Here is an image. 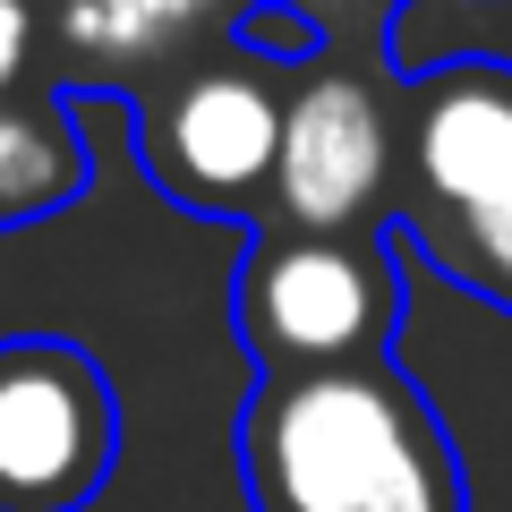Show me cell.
<instances>
[{
    "label": "cell",
    "instance_id": "5b68a950",
    "mask_svg": "<svg viewBox=\"0 0 512 512\" xmlns=\"http://www.w3.org/2000/svg\"><path fill=\"white\" fill-rule=\"evenodd\" d=\"M282 94L256 69H197L146 111V171L171 205L214 222H248L274 188Z\"/></svg>",
    "mask_w": 512,
    "mask_h": 512
},
{
    "label": "cell",
    "instance_id": "277c9868",
    "mask_svg": "<svg viewBox=\"0 0 512 512\" xmlns=\"http://www.w3.org/2000/svg\"><path fill=\"white\" fill-rule=\"evenodd\" d=\"M120 470V393L60 333L0 342V512H86Z\"/></svg>",
    "mask_w": 512,
    "mask_h": 512
},
{
    "label": "cell",
    "instance_id": "ba28073f",
    "mask_svg": "<svg viewBox=\"0 0 512 512\" xmlns=\"http://www.w3.org/2000/svg\"><path fill=\"white\" fill-rule=\"evenodd\" d=\"M69 35L77 43H103V52H146V43L163 35V18H154V0H77Z\"/></svg>",
    "mask_w": 512,
    "mask_h": 512
},
{
    "label": "cell",
    "instance_id": "52a82bcc",
    "mask_svg": "<svg viewBox=\"0 0 512 512\" xmlns=\"http://www.w3.org/2000/svg\"><path fill=\"white\" fill-rule=\"evenodd\" d=\"M86 188V137H77V103L60 111H18L0 94V231L43 222L77 205Z\"/></svg>",
    "mask_w": 512,
    "mask_h": 512
},
{
    "label": "cell",
    "instance_id": "6da1fadb",
    "mask_svg": "<svg viewBox=\"0 0 512 512\" xmlns=\"http://www.w3.org/2000/svg\"><path fill=\"white\" fill-rule=\"evenodd\" d=\"M231 453L248 512H470L436 402L393 359L256 376Z\"/></svg>",
    "mask_w": 512,
    "mask_h": 512
},
{
    "label": "cell",
    "instance_id": "30bf717a",
    "mask_svg": "<svg viewBox=\"0 0 512 512\" xmlns=\"http://www.w3.org/2000/svg\"><path fill=\"white\" fill-rule=\"evenodd\" d=\"M26 52H35V9L26 0H0V94L26 77Z\"/></svg>",
    "mask_w": 512,
    "mask_h": 512
},
{
    "label": "cell",
    "instance_id": "9c48e42d",
    "mask_svg": "<svg viewBox=\"0 0 512 512\" xmlns=\"http://www.w3.org/2000/svg\"><path fill=\"white\" fill-rule=\"evenodd\" d=\"M239 43H248V52H265V60H308L325 35H316L299 9H282V0H256L248 18H239Z\"/></svg>",
    "mask_w": 512,
    "mask_h": 512
},
{
    "label": "cell",
    "instance_id": "3957f363",
    "mask_svg": "<svg viewBox=\"0 0 512 512\" xmlns=\"http://www.w3.org/2000/svg\"><path fill=\"white\" fill-rule=\"evenodd\" d=\"M231 325L256 376L393 359L402 248H393V231H282V222H265L239 256Z\"/></svg>",
    "mask_w": 512,
    "mask_h": 512
},
{
    "label": "cell",
    "instance_id": "8fae6325",
    "mask_svg": "<svg viewBox=\"0 0 512 512\" xmlns=\"http://www.w3.org/2000/svg\"><path fill=\"white\" fill-rule=\"evenodd\" d=\"M197 9H214V0H154V18H163V26H180V18H197Z\"/></svg>",
    "mask_w": 512,
    "mask_h": 512
},
{
    "label": "cell",
    "instance_id": "8992f818",
    "mask_svg": "<svg viewBox=\"0 0 512 512\" xmlns=\"http://www.w3.org/2000/svg\"><path fill=\"white\" fill-rule=\"evenodd\" d=\"M384 180H393V128L367 77L316 69L299 94H282V154L265 188L282 231H376Z\"/></svg>",
    "mask_w": 512,
    "mask_h": 512
},
{
    "label": "cell",
    "instance_id": "7a4b0ae2",
    "mask_svg": "<svg viewBox=\"0 0 512 512\" xmlns=\"http://www.w3.org/2000/svg\"><path fill=\"white\" fill-rule=\"evenodd\" d=\"M402 231L512 316V60H436L402 128Z\"/></svg>",
    "mask_w": 512,
    "mask_h": 512
}]
</instances>
